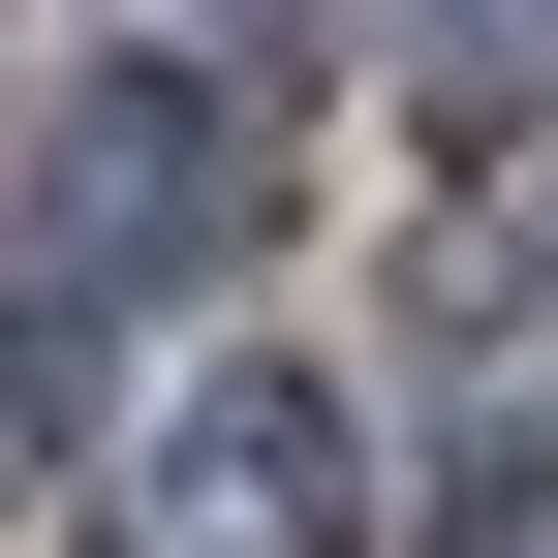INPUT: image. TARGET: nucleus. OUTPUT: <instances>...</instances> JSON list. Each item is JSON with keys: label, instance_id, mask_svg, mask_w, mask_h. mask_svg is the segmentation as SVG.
<instances>
[{"label": "nucleus", "instance_id": "1", "mask_svg": "<svg viewBox=\"0 0 558 558\" xmlns=\"http://www.w3.org/2000/svg\"><path fill=\"white\" fill-rule=\"evenodd\" d=\"M248 248V94L218 62H94V94L32 124V311L94 341V311H156V279H218Z\"/></svg>", "mask_w": 558, "mask_h": 558}, {"label": "nucleus", "instance_id": "2", "mask_svg": "<svg viewBox=\"0 0 558 558\" xmlns=\"http://www.w3.org/2000/svg\"><path fill=\"white\" fill-rule=\"evenodd\" d=\"M94 558H373V403L341 373H186L156 435H124Z\"/></svg>", "mask_w": 558, "mask_h": 558}, {"label": "nucleus", "instance_id": "3", "mask_svg": "<svg viewBox=\"0 0 558 558\" xmlns=\"http://www.w3.org/2000/svg\"><path fill=\"white\" fill-rule=\"evenodd\" d=\"M373 32H403L435 124H527V94H558V0H373Z\"/></svg>", "mask_w": 558, "mask_h": 558}, {"label": "nucleus", "instance_id": "4", "mask_svg": "<svg viewBox=\"0 0 558 558\" xmlns=\"http://www.w3.org/2000/svg\"><path fill=\"white\" fill-rule=\"evenodd\" d=\"M435 558H558V403H527V435H465V465H435Z\"/></svg>", "mask_w": 558, "mask_h": 558}, {"label": "nucleus", "instance_id": "5", "mask_svg": "<svg viewBox=\"0 0 558 558\" xmlns=\"http://www.w3.org/2000/svg\"><path fill=\"white\" fill-rule=\"evenodd\" d=\"M248 32H279V62H311V32H341V0H248Z\"/></svg>", "mask_w": 558, "mask_h": 558}]
</instances>
